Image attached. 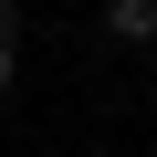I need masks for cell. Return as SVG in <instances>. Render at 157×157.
<instances>
[{
    "mask_svg": "<svg viewBox=\"0 0 157 157\" xmlns=\"http://www.w3.org/2000/svg\"><path fill=\"white\" fill-rule=\"evenodd\" d=\"M105 42L115 52H157V0H105Z\"/></svg>",
    "mask_w": 157,
    "mask_h": 157,
    "instance_id": "cell-1",
    "label": "cell"
},
{
    "mask_svg": "<svg viewBox=\"0 0 157 157\" xmlns=\"http://www.w3.org/2000/svg\"><path fill=\"white\" fill-rule=\"evenodd\" d=\"M11 84H21V42H0V94H11Z\"/></svg>",
    "mask_w": 157,
    "mask_h": 157,
    "instance_id": "cell-2",
    "label": "cell"
},
{
    "mask_svg": "<svg viewBox=\"0 0 157 157\" xmlns=\"http://www.w3.org/2000/svg\"><path fill=\"white\" fill-rule=\"evenodd\" d=\"M0 42H21V0H0Z\"/></svg>",
    "mask_w": 157,
    "mask_h": 157,
    "instance_id": "cell-3",
    "label": "cell"
}]
</instances>
